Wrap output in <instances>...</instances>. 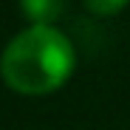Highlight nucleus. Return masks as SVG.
I'll return each instance as SVG.
<instances>
[{
	"mask_svg": "<svg viewBox=\"0 0 130 130\" xmlns=\"http://www.w3.org/2000/svg\"><path fill=\"white\" fill-rule=\"evenodd\" d=\"M74 65L76 51L59 28L28 26L3 48L0 76L23 96H45L68 82Z\"/></svg>",
	"mask_w": 130,
	"mask_h": 130,
	"instance_id": "obj_1",
	"label": "nucleus"
},
{
	"mask_svg": "<svg viewBox=\"0 0 130 130\" xmlns=\"http://www.w3.org/2000/svg\"><path fill=\"white\" fill-rule=\"evenodd\" d=\"M20 9L34 26H54L65 11V0H20Z\"/></svg>",
	"mask_w": 130,
	"mask_h": 130,
	"instance_id": "obj_2",
	"label": "nucleus"
},
{
	"mask_svg": "<svg viewBox=\"0 0 130 130\" xmlns=\"http://www.w3.org/2000/svg\"><path fill=\"white\" fill-rule=\"evenodd\" d=\"M127 3H130V0H82V6L88 9L91 14H102V17L122 11Z\"/></svg>",
	"mask_w": 130,
	"mask_h": 130,
	"instance_id": "obj_3",
	"label": "nucleus"
}]
</instances>
